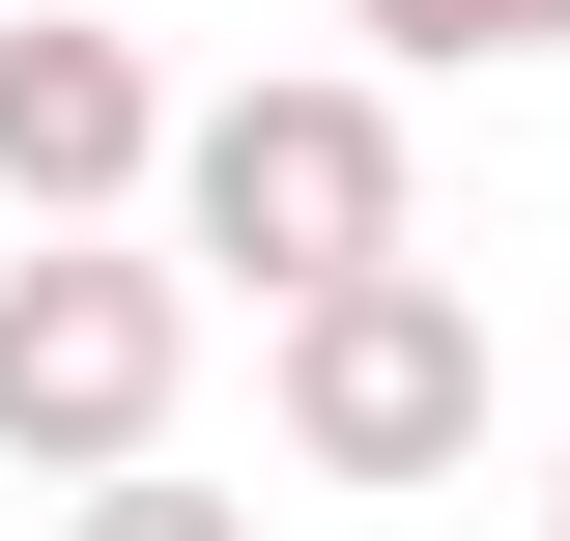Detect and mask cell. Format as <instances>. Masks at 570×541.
I'll use <instances>...</instances> for the list:
<instances>
[{"instance_id":"obj_1","label":"cell","mask_w":570,"mask_h":541,"mask_svg":"<svg viewBox=\"0 0 570 541\" xmlns=\"http://www.w3.org/2000/svg\"><path fill=\"white\" fill-rule=\"evenodd\" d=\"M171 228H200L257 314H314V285L400 257V86H200V142H171Z\"/></svg>"},{"instance_id":"obj_2","label":"cell","mask_w":570,"mask_h":541,"mask_svg":"<svg viewBox=\"0 0 570 541\" xmlns=\"http://www.w3.org/2000/svg\"><path fill=\"white\" fill-rule=\"evenodd\" d=\"M171 371H200V285L115 257V228H29V285H0V456L29 484H142Z\"/></svg>"},{"instance_id":"obj_3","label":"cell","mask_w":570,"mask_h":541,"mask_svg":"<svg viewBox=\"0 0 570 541\" xmlns=\"http://www.w3.org/2000/svg\"><path fill=\"white\" fill-rule=\"evenodd\" d=\"M285 456H314V484H456V456H485V285H456V257L314 285V314H285Z\"/></svg>"},{"instance_id":"obj_4","label":"cell","mask_w":570,"mask_h":541,"mask_svg":"<svg viewBox=\"0 0 570 541\" xmlns=\"http://www.w3.org/2000/svg\"><path fill=\"white\" fill-rule=\"evenodd\" d=\"M171 86H142V29H86V0H29L0 29V228H115V200H171Z\"/></svg>"},{"instance_id":"obj_5","label":"cell","mask_w":570,"mask_h":541,"mask_svg":"<svg viewBox=\"0 0 570 541\" xmlns=\"http://www.w3.org/2000/svg\"><path fill=\"white\" fill-rule=\"evenodd\" d=\"M371 58H570V0H343Z\"/></svg>"},{"instance_id":"obj_6","label":"cell","mask_w":570,"mask_h":541,"mask_svg":"<svg viewBox=\"0 0 570 541\" xmlns=\"http://www.w3.org/2000/svg\"><path fill=\"white\" fill-rule=\"evenodd\" d=\"M58 541H257V513H228V484H86Z\"/></svg>"},{"instance_id":"obj_7","label":"cell","mask_w":570,"mask_h":541,"mask_svg":"<svg viewBox=\"0 0 570 541\" xmlns=\"http://www.w3.org/2000/svg\"><path fill=\"white\" fill-rule=\"evenodd\" d=\"M542 541H570V456H542Z\"/></svg>"},{"instance_id":"obj_8","label":"cell","mask_w":570,"mask_h":541,"mask_svg":"<svg viewBox=\"0 0 570 541\" xmlns=\"http://www.w3.org/2000/svg\"><path fill=\"white\" fill-rule=\"evenodd\" d=\"M0 29H29V0H0Z\"/></svg>"}]
</instances>
